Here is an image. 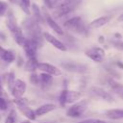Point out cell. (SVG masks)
<instances>
[{"label":"cell","instance_id":"1","mask_svg":"<svg viewBox=\"0 0 123 123\" xmlns=\"http://www.w3.org/2000/svg\"><path fill=\"white\" fill-rule=\"evenodd\" d=\"M23 29L26 31L28 37L27 38H30L32 40H34L38 48L42 46L43 44V39H44V37H43V33L41 32V29L38 25V22L33 17V18H28L26 19L23 24Z\"/></svg>","mask_w":123,"mask_h":123},{"label":"cell","instance_id":"2","mask_svg":"<svg viewBox=\"0 0 123 123\" xmlns=\"http://www.w3.org/2000/svg\"><path fill=\"white\" fill-rule=\"evenodd\" d=\"M6 25L8 27V29L10 30L11 34L12 35L15 42L23 47L26 40H27V37L23 36V32H22V29L21 27L17 24V21H16V18L14 17L13 13L12 12H8V16H7V20H6Z\"/></svg>","mask_w":123,"mask_h":123},{"label":"cell","instance_id":"3","mask_svg":"<svg viewBox=\"0 0 123 123\" xmlns=\"http://www.w3.org/2000/svg\"><path fill=\"white\" fill-rule=\"evenodd\" d=\"M63 27L69 31H73L80 35H86L87 34V27L83 22L80 16H74L69 18L63 23Z\"/></svg>","mask_w":123,"mask_h":123},{"label":"cell","instance_id":"4","mask_svg":"<svg viewBox=\"0 0 123 123\" xmlns=\"http://www.w3.org/2000/svg\"><path fill=\"white\" fill-rule=\"evenodd\" d=\"M81 97H82V94L79 91L63 89L60 94L59 102L62 107H65L67 104H73L78 102L81 99Z\"/></svg>","mask_w":123,"mask_h":123},{"label":"cell","instance_id":"5","mask_svg":"<svg viewBox=\"0 0 123 123\" xmlns=\"http://www.w3.org/2000/svg\"><path fill=\"white\" fill-rule=\"evenodd\" d=\"M87 105H88V101L87 100H80V101L74 103L73 105H71L67 109L66 115L68 117H73V118L80 117L86 111Z\"/></svg>","mask_w":123,"mask_h":123},{"label":"cell","instance_id":"6","mask_svg":"<svg viewBox=\"0 0 123 123\" xmlns=\"http://www.w3.org/2000/svg\"><path fill=\"white\" fill-rule=\"evenodd\" d=\"M89 93L93 98L98 99V100L106 101V102H109V103L114 101V99H113V97L111 93H109L108 91H106L103 88L98 87V86H92L89 89Z\"/></svg>","mask_w":123,"mask_h":123},{"label":"cell","instance_id":"7","mask_svg":"<svg viewBox=\"0 0 123 123\" xmlns=\"http://www.w3.org/2000/svg\"><path fill=\"white\" fill-rule=\"evenodd\" d=\"M85 54L86 57H88L90 60H92L95 62H102L105 58L104 49L101 47H97V46L88 48L87 50H86Z\"/></svg>","mask_w":123,"mask_h":123},{"label":"cell","instance_id":"8","mask_svg":"<svg viewBox=\"0 0 123 123\" xmlns=\"http://www.w3.org/2000/svg\"><path fill=\"white\" fill-rule=\"evenodd\" d=\"M37 69L40 70L41 72H45L47 74H50L53 77H58V76L62 75V71L59 67H57L51 63H48V62H38Z\"/></svg>","mask_w":123,"mask_h":123},{"label":"cell","instance_id":"9","mask_svg":"<svg viewBox=\"0 0 123 123\" xmlns=\"http://www.w3.org/2000/svg\"><path fill=\"white\" fill-rule=\"evenodd\" d=\"M37 48H38V46L34 40L27 38V40L23 46V49H24V52L26 54L27 59H37Z\"/></svg>","mask_w":123,"mask_h":123},{"label":"cell","instance_id":"10","mask_svg":"<svg viewBox=\"0 0 123 123\" xmlns=\"http://www.w3.org/2000/svg\"><path fill=\"white\" fill-rule=\"evenodd\" d=\"M27 89V85L24 81H22L21 79H16L14 82V85L12 88V95L13 96V98H20L23 96V94L25 93Z\"/></svg>","mask_w":123,"mask_h":123},{"label":"cell","instance_id":"11","mask_svg":"<svg viewBox=\"0 0 123 123\" xmlns=\"http://www.w3.org/2000/svg\"><path fill=\"white\" fill-rule=\"evenodd\" d=\"M43 37H44V39H45L47 42H49L52 46H54V47L57 48L58 50H60V51H66V50H67L66 45H65L62 41H61L60 39H58L56 37H54L53 35H51L50 33L44 32V33H43Z\"/></svg>","mask_w":123,"mask_h":123},{"label":"cell","instance_id":"12","mask_svg":"<svg viewBox=\"0 0 123 123\" xmlns=\"http://www.w3.org/2000/svg\"><path fill=\"white\" fill-rule=\"evenodd\" d=\"M80 3V0H76L70 4H67V5H64L62 7H60L58 9H56V12H55V16L57 17H62L68 13H70L72 11L75 10V8L79 5Z\"/></svg>","mask_w":123,"mask_h":123},{"label":"cell","instance_id":"13","mask_svg":"<svg viewBox=\"0 0 123 123\" xmlns=\"http://www.w3.org/2000/svg\"><path fill=\"white\" fill-rule=\"evenodd\" d=\"M42 13H43V16H44V19H45V21L47 22V24H48V26L55 32V33H57L58 35H60V36H62L64 33H63V30H62V28L55 21V19L49 14V12H47V11H43L42 12Z\"/></svg>","mask_w":123,"mask_h":123},{"label":"cell","instance_id":"14","mask_svg":"<svg viewBox=\"0 0 123 123\" xmlns=\"http://www.w3.org/2000/svg\"><path fill=\"white\" fill-rule=\"evenodd\" d=\"M108 85H109L110 88H111L119 98H121V99L123 100V85L120 84V83H118V82H116L115 80H113V79H111V78H110V79L108 80Z\"/></svg>","mask_w":123,"mask_h":123},{"label":"cell","instance_id":"15","mask_svg":"<svg viewBox=\"0 0 123 123\" xmlns=\"http://www.w3.org/2000/svg\"><path fill=\"white\" fill-rule=\"evenodd\" d=\"M111 20V16L110 15H104V16H100L98 18L93 19L89 24H88V28L90 29H97L100 27L105 26L106 24H108Z\"/></svg>","mask_w":123,"mask_h":123},{"label":"cell","instance_id":"16","mask_svg":"<svg viewBox=\"0 0 123 123\" xmlns=\"http://www.w3.org/2000/svg\"><path fill=\"white\" fill-rule=\"evenodd\" d=\"M0 59L7 63H12L15 60V55L12 50L5 49L0 46Z\"/></svg>","mask_w":123,"mask_h":123},{"label":"cell","instance_id":"17","mask_svg":"<svg viewBox=\"0 0 123 123\" xmlns=\"http://www.w3.org/2000/svg\"><path fill=\"white\" fill-rule=\"evenodd\" d=\"M56 109V105L52 104V103H46L43 104L41 106H39L37 110H36V114L37 116H42L44 114H47L49 112H51L52 111H54Z\"/></svg>","mask_w":123,"mask_h":123},{"label":"cell","instance_id":"18","mask_svg":"<svg viewBox=\"0 0 123 123\" xmlns=\"http://www.w3.org/2000/svg\"><path fill=\"white\" fill-rule=\"evenodd\" d=\"M53 82V76L50 74H47L45 72H41L39 74V84L42 88L46 89L51 86Z\"/></svg>","mask_w":123,"mask_h":123},{"label":"cell","instance_id":"19","mask_svg":"<svg viewBox=\"0 0 123 123\" xmlns=\"http://www.w3.org/2000/svg\"><path fill=\"white\" fill-rule=\"evenodd\" d=\"M106 116L111 120L123 119V109H111L106 111Z\"/></svg>","mask_w":123,"mask_h":123},{"label":"cell","instance_id":"20","mask_svg":"<svg viewBox=\"0 0 123 123\" xmlns=\"http://www.w3.org/2000/svg\"><path fill=\"white\" fill-rule=\"evenodd\" d=\"M19 111L28 119V120H36L37 118V114H36V111L32 110L31 108H29L28 106H23V107H18Z\"/></svg>","mask_w":123,"mask_h":123},{"label":"cell","instance_id":"21","mask_svg":"<svg viewBox=\"0 0 123 123\" xmlns=\"http://www.w3.org/2000/svg\"><path fill=\"white\" fill-rule=\"evenodd\" d=\"M32 11H33V17L38 22V23H43L45 21L44 19V16H43V13L42 12H40V9L39 7L37 5V4H32Z\"/></svg>","mask_w":123,"mask_h":123},{"label":"cell","instance_id":"22","mask_svg":"<svg viewBox=\"0 0 123 123\" xmlns=\"http://www.w3.org/2000/svg\"><path fill=\"white\" fill-rule=\"evenodd\" d=\"M37 59H28V61L25 62L24 65V69L26 71H30V72H36V70L37 69Z\"/></svg>","mask_w":123,"mask_h":123},{"label":"cell","instance_id":"23","mask_svg":"<svg viewBox=\"0 0 123 123\" xmlns=\"http://www.w3.org/2000/svg\"><path fill=\"white\" fill-rule=\"evenodd\" d=\"M19 5L26 14L31 13V1L30 0H20Z\"/></svg>","mask_w":123,"mask_h":123},{"label":"cell","instance_id":"24","mask_svg":"<svg viewBox=\"0 0 123 123\" xmlns=\"http://www.w3.org/2000/svg\"><path fill=\"white\" fill-rule=\"evenodd\" d=\"M5 123H17V115H16V111L15 110H11L8 116L6 117Z\"/></svg>","mask_w":123,"mask_h":123},{"label":"cell","instance_id":"25","mask_svg":"<svg viewBox=\"0 0 123 123\" xmlns=\"http://www.w3.org/2000/svg\"><path fill=\"white\" fill-rule=\"evenodd\" d=\"M76 0H54L53 3H52V8L54 9H58L60 7H62L64 5H67V4H70L72 2H74Z\"/></svg>","mask_w":123,"mask_h":123},{"label":"cell","instance_id":"26","mask_svg":"<svg viewBox=\"0 0 123 123\" xmlns=\"http://www.w3.org/2000/svg\"><path fill=\"white\" fill-rule=\"evenodd\" d=\"M14 82H15V77H14V73L13 71H11L9 74H8V80H7V83H8V87L10 88V90H12L13 85H14Z\"/></svg>","mask_w":123,"mask_h":123},{"label":"cell","instance_id":"27","mask_svg":"<svg viewBox=\"0 0 123 123\" xmlns=\"http://www.w3.org/2000/svg\"><path fill=\"white\" fill-rule=\"evenodd\" d=\"M13 103L17 106V107H23V106H27L28 105V100L26 98H13Z\"/></svg>","mask_w":123,"mask_h":123},{"label":"cell","instance_id":"28","mask_svg":"<svg viewBox=\"0 0 123 123\" xmlns=\"http://www.w3.org/2000/svg\"><path fill=\"white\" fill-rule=\"evenodd\" d=\"M8 9H9L8 4L4 1H0V16L6 14L8 12Z\"/></svg>","mask_w":123,"mask_h":123},{"label":"cell","instance_id":"29","mask_svg":"<svg viewBox=\"0 0 123 123\" xmlns=\"http://www.w3.org/2000/svg\"><path fill=\"white\" fill-rule=\"evenodd\" d=\"M30 82L34 85L39 84V75H37L36 72H32V74L30 75Z\"/></svg>","mask_w":123,"mask_h":123},{"label":"cell","instance_id":"30","mask_svg":"<svg viewBox=\"0 0 123 123\" xmlns=\"http://www.w3.org/2000/svg\"><path fill=\"white\" fill-rule=\"evenodd\" d=\"M111 43H112L113 47H114L116 50L123 51V40H121V39H117V40H113Z\"/></svg>","mask_w":123,"mask_h":123},{"label":"cell","instance_id":"31","mask_svg":"<svg viewBox=\"0 0 123 123\" xmlns=\"http://www.w3.org/2000/svg\"><path fill=\"white\" fill-rule=\"evenodd\" d=\"M79 123H107L104 120L101 119H95V118H90V119H85L83 121H80Z\"/></svg>","mask_w":123,"mask_h":123},{"label":"cell","instance_id":"32","mask_svg":"<svg viewBox=\"0 0 123 123\" xmlns=\"http://www.w3.org/2000/svg\"><path fill=\"white\" fill-rule=\"evenodd\" d=\"M7 109H8L7 100H6L3 96H0V110H1V111H6Z\"/></svg>","mask_w":123,"mask_h":123},{"label":"cell","instance_id":"33","mask_svg":"<svg viewBox=\"0 0 123 123\" xmlns=\"http://www.w3.org/2000/svg\"><path fill=\"white\" fill-rule=\"evenodd\" d=\"M43 2H44V4L48 7V8H52V1L51 0H43Z\"/></svg>","mask_w":123,"mask_h":123},{"label":"cell","instance_id":"34","mask_svg":"<svg viewBox=\"0 0 123 123\" xmlns=\"http://www.w3.org/2000/svg\"><path fill=\"white\" fill-rule=\"evenodd\" d=\"M98 41H99L100 43H104V41H105V37H104L103 36H100L99 38H98Z\"/></svg>","mask_w":123,"mask_h":123},{"label":"cell","instance_id":"35","mask_svg":"<svg viewBox=\"0 0 123 123\" xmlns=\"http://www.w3.org/2000/svg\"><path fill=\"white\" fill-rule=\"evenodd\" d=\"M117 66L119 67V68H121V69H123V62H117Z\"/></svg>","mask_w":123,"mask_h":123},{"label":"cell","instance_id":"36","mask_svg":"<svg viewBox=\"0 0 123 123\" xmlns=\"http://www.w3.org/2000/svg\"><path fill=\"white\" fill-rule=\"evenodd\" d=\"M117 21H119V22H123V13L120 14V15L117 17Z\"/></svg>","mask_w":123,"mask_h":123},{"label":"cell","instance_id":"37","mask_svg":"<svg viewBox=\"0 0 123 123\" xmlns=\"http://www.w3.org/2000/svg\"><path fill=\"white\" fill-rule=\"evenodd\" d=\"M114 36H115V37H116L117 38H119V39L121 38V35H120L119 33H115V34H114Z\"/></svg>","mask_w":123,"mask_h":123},{"label":"cell","instance_id":"38","mask_svg":"<svg viewBox=\"0 0 123 123\" xmlns=\"http://www.w3.org/2000/svg\"><path fill=\"white\" fill-rule=\"evenodd\" d=\"M21 123H31V120H28V119H27V120H24V121H22Z\"/></svg>","mask_w":123,"mask_h":123},{"label":"cell","instance_id":"39","mask_svg":"<svg viewBox=\"0 0 123 123\" xmlns=\"http://www.w3.org/2000/svg\"><path fill=\"white\" fill-rule=\"evenodd\" d=\"M2 88V81H1V76H0V89Z\"/></svg>","mask_w":123,"mask_h":123}]
</instances>
